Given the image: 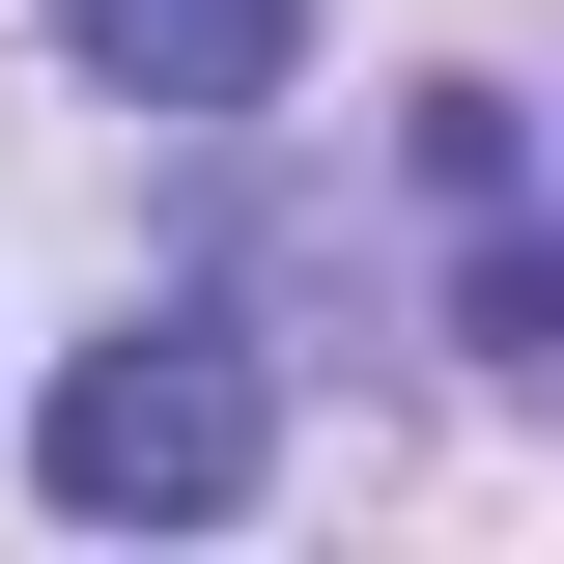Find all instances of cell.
I'll use <instances>...</instances> for the list:
<instances>
[{
    "label": "cell",
    "mask_w": 564,
    "mask_h": 564,
    "mask_svg": "<svg viewBox=\"0 0 564 564\" xmlns=\"http://www.w3.org/2000/svg\"><path fill=\"white\" fill-rule=\"evenodd\" d=\"M29 480H57L85 536H198V508H254V480H282V395H254V339H226V311H141V339H85V367H57Z\"/></svg>",
    "instance_id": "cell-1"
},
{
    "label": "cell",
    "mask_w": 564,
    "mask_h": 564,
    "mask_svg": "<svg viewBox=\"0 0 564 564\" xmlns=\"http://www.w3.org/2000/svg\"><path fill=\"white\" fill-rule=\"evenodd\" d=\"M423 170H452V226H480L452 339H480V367H564V198H536V141H508V85H423Z\"/></svg>",
    "instance_id": "cell-2"
},
{
    "label": "cell",
    "mask_w": 564,
    "mask_h": 564,
    "mask_svg": "<svg viewBox=\"0 0 564 564\" xmlns=\"http://www.w3.org/2000/svg\"><path fill=\"white\" fill-rule=\"evenodd\" d=\"M57 57L113 85V113H254V85L311 57V0H57Z\"/></svg>",
    "instance_id": "cell-3"
}]
</instances>
